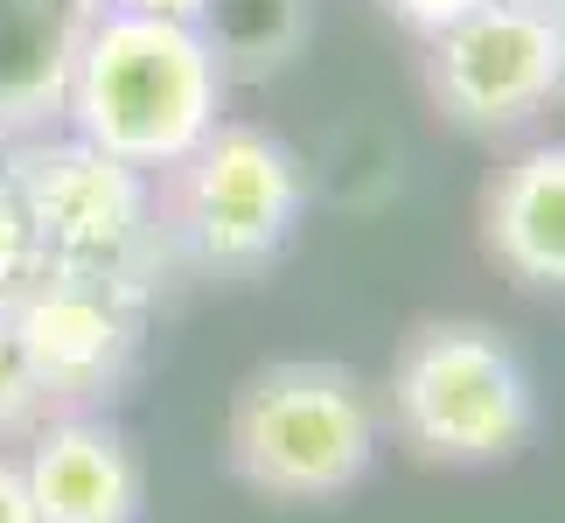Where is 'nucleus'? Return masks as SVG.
<instances>
[{
  "label": "nucleus",
  "instance_id": "nucleus-1",
  "mask_svg": "<svg viewBox=\"0 0 565 523\" xmlns=\"http://www.w3.org/2000/svg\"><path fill=\"white\" fill-rule=\"evenodd\" d=\"M63 119L98 154L168 174L224 119V56L203 29L98 8L63 56Z\"/></svg>",
  "mask_w": 565,
  "mask_h": 523
},
{
  "label": "nucleus",
  "instance_id": "nucleus-2",
  "mask_svg": "<svg viewBox=\"0 0 565 523\" xmlns=\"http://www.w3.org/2000/svg\"><path fill=\"white\" fill-rule=\"evenodd\" d=\"M384 412L350 363H266L252 370L224 426V461L266 503H335L377 468Z\"/></svg>",
  "mask_w": 565,
  "mask_h": 523
},
{
  "label": "nucleus",
  "instance_id": "nucleus-3",
  "mask_svg": "<svg viewBox=\"0 0 565 523\" xmlns=\"http://www.w3.org/2000/svg\"><path fill=\"white\" fill-rule=\"evenodd\" d=\"M384 412L419 461L489 468L537 433V391L510 335L482 321H426L405 335L384 384Z\"/></svg>",
  "mask_w": 565,
  "mask_h": 523
},
{
  "label": "nucleus",
  "instance_id": "nucleus-4",
  "mask_svg": "<svg viewBox=\"0 0 565 523\" xmlns=\"http://www.w3.org/2000/svg\"><path fill=\"white\" fill-rule=\"evenodd\" d=\"M308 210V174L287 140L266 126H231L195 147L182 168H168L161 245H175L203 273H258L287 252Z\"/></svg>",
  "mask_w": 565,
  "mask_h": 523
},
{
  "label": "nucleus",
  "instance_id": "nucleus-5",
  "mask_svg": "<svg viewBox=\"0 0 565 523\" xmlns=\"http://www.w3.org/2000/svg\"><path fill=\"white\" fill-rule=\"evenodd\" d=\"M14 174L21 210L35 224L42 273H92V279H126L154 287L161 266V210L140 168H126L98 147L71 140H21L0 154Z\"/></svg>",
  "mask_w": 565,
  "mask_h": 523
},
{
  "label": "nucleus",
  "instance_id": "nucleus-6",
  "mask_svg": "<svg viewBox=\"0 0 565 523\" xmlns=\"http://www.w3.org/2000/svg\"><path fill=\"white\" fill-rule=\"evenodd\" d=\"M433 98L475 134H510L565 98V21L524 0H475L426 35Z\"/></svg>",
  "mask_w": 565,
  "mask_h": 523
},
{
  "label": "nucleus",
  "instance_id": "nucleus-7",
  "mask_svg": "<svg viewBox=\"0 0 565 523\" xmlns=\"http://www.w3.org/2000/svg\"><path fill=\"white\" fill-rule=\"evenodd\" d=\"M8 308H14V329H21L42 398L92 405L134 370L147 287L92 279V273H35L29 287L8 293Z\"/></svg>",
  "mask_w": 565,
  "mask_h": 523
},
{
  "label": "nucleus",
  "instance_id": "nucleus-8",
  "mask_svg": "<svg viewBox=\"0 0 565 523\" xmlns=\"http://www.w3.org/2000/svg\"><path fill=\"white\" fill-rule=\"evenodd\" d=\"M21 482H29L35 523H140L147 495L134 440L105 419H84V412L35 426Z\"/></svg>",
  "mask_w": 565,
  "mask_h": 523
},
{
  "label": "nucleus",
  "instance_id": "nucleus-9",
  "mask_svg": "<svg viewBox=\"0 0 565 523\" xmlns=\"http://www.w3.org/2000/svg\"><path fill=\"white\" fill-rule=\"evenodd\" d=\"M482 237L495 266L524 287H565V140L524 147L495 174L482 203Z\"/></svg>",
  "mask_w": 565,
  "mask_h": 523
},
{
  "label": "nucleus",
  "instance_id": "nucleus-10",
  "mask_svg": "<svg viewBox=\"0 0 565 523\" xmlns=\"http://www.w3.org/2000/svg\"><path fill=\"white\" fill-rule=\"evenodd\" d=\"M42 412H50V398H42V384L29 370V349H21V329H14V308H8V293H0V433L35 426Z\"/></svg>",
  "mask_w": 565,
  "mask_h": 523
},
{
  "label": "nucleus",
  "instance_id": "nucleus-11",
  "mask_svg": "<svg viewBox=\"0 0 565 523\" xmlns=\"http://www.w3.org/2000/svg\"><path fill=\"white\" fill-rule=\"evenodd\" d=\"M35 273H42L35 224H29V210H21V189H14V174L0 168V293L29 287Z\"/></svg>",
  "mask_w": 565,
  "mask_h": 523
},
{
  "label": "nucleus",
  "instance_id": "nucleus-12",
  "mask_svg": "<svg viewBox=\"0 0 565 523\" xmlns=\"http://www.w3.org/2000/svg\"><path fill=\"white\" fill-rule=\"evenodd\" d=\"M113 14H140V21H182V29H203L210 0H98Z\"/></svg>",
  "mask_w": 565,
  "mask_h": 523
},
{
  "label": "nucleus",
  "instance_id": "nucleus-13",
  "mask_svg": "<svg viewBox=\"0 0 565 523\" xmlns=\"http://www.w3.org/2000/svg\"><path fill=\"white\" fill-rule=\"evenodd\" d=\"M0 523H35L29 482H21V461H8V453H0Z\"/></svg>",
  "mask_w": 565,
  "mask_h": 523
},
{
  "label": "nucleus",
  "instance_id": "nucleus-14",
  "mask_svg": "<svg viewBox=\"0 0 565 523\" xmlns=\"http://www.w3.org/2000/svg\"><path fill=\"white\" fill-rule=\"evenodd\" d=\"M391 8H398L405 21H412V29H440V21H454V14H461V8H475V0H391Z\"/></svg>",
  "mask_w": 565,
  "mask_h": 523
},
{
  "label": "nucleus",
  "instance_id": "nucleus-15",
  "mask_svg": "<svg viewBox=\"0 0 565 523\" xmlns=\"http://www.w3.org/2000/svg\"><path fill=\"white\" fill-rule=\"evenodd\" d=\"M524 8H537V14H552V21H565V0H524Z\"/></svg>",
  "mask_w": 565,
  "mask_h": 523
}]
</instances>
